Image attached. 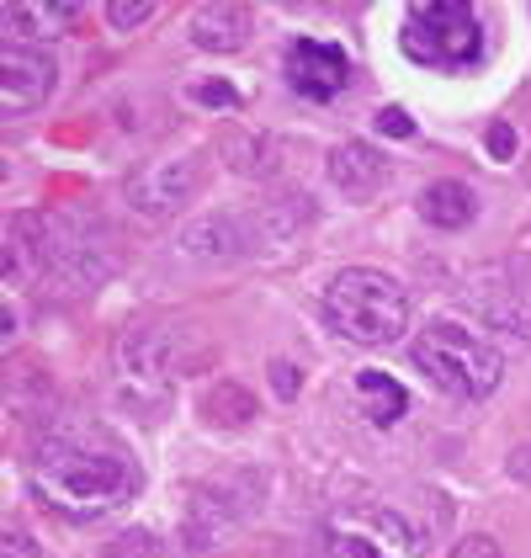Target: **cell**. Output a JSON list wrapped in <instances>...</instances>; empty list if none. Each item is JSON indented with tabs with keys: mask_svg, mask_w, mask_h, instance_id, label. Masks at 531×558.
<instances>
[{
	"mask_svg": "<svg viewBox=\"0 0 531 558\" xmlns=\"http://www.w3.org/2000/svg\"><path fill=\"white\" fill-rule=\"evenodd\" d=\"M33 489L48 511L70 521H101L123 511L133 495L144 489V469L123 441L107 430H48V441L33 458Z\"/></svg>",
	"mask_w": 531,
	"mask_h": 558,
	"instance_id": "obj_1",
	"label": "cell"
},
{
	"mask_svg": "<svg viewBox=\"0 0 531 558\" xmlns=\"http://www.w3.org/2000/svg\"><path fill=\"white\" fill-rule=\"evenodd\" d=\"M324 319L351 345H394L404 336V325H409V293L388 271L346 266L324 288Z\"/></svg>",
	"mask_w": 531,
	"mask_h": 558,
	"instance_id": "obj_2",
	"label": "cell"
},
{
	"mask_svg": "<svg viewBox=\"0 0 531 558\" xmlns=\"http://www.w3.org/2000/svg\"><path fill=\"white\" fill-rule=\"evenodd\" d=\"M398 48L436 75H462L484 59V22L468 0H420L404 11Z\"/></svg>",
	"mask_w": 531,
	"mask_h": 558,
	"instance_id": "obj_3",
	"label": "cell"
},
{
	"mask_svg": "<svg viewBox=\"0 0 531 558\" xmlns=\"http://www.w3.org/2000/svg\"><path fill=\"white\" fill-rule=\"evenodd\" d=\"M415 367L452 399H489L505 378V356L484 336L452 319H436L415 336Z\"/></svg>",
	"mask_w": 531,
	"mask_h": 558,
	"instance_id": "obj_4",
	"label": "cell"
},
{
	"mask_svg": "<svg viewBox=\"0 0 531 558\" xmlns=\"http://www.w3.org/2000/svg\"><path fill=\"white\" fill-rule=\"evenodd\" d=\"M256 478H213L192 495L186 506V548L192 554H213L234 537V526L256 511Z\"/></svg>",
	"mask_w": 531,
	"mask_h": 558,
	"instance_id": "obj_5",
	"label": "cell"
},
{
	"mask_svg": "<svg viewBox=\"0 0 531 558\" xmlns=\"http://www.w3.org/2000/svg\"><path fill=\"white\" fill-rule=\"evenodd\" d=\"M202 175H208L202 155H165V160H149L144 171L128 175V203L144 218H171L197 197Z\"/></svg>",
	"mask_w": 531,
	"mask_h": 558,
	"instance_id": "obj_6",
	"label": "cell"
},
{
	"mask_svg": "<svg viewBox=\"0 0 531 558\" xmlns=\"http://www.w3.org/2000/svg\"><path fill=\"white\" fill-rule=\"evenodd\" d=\"M59 86V64L48 48H33V44H5L0 53V107L5 112H33L44 107L48 96Z\"/></svg>",
	"mask_w": 531,
	"mask_h": 558,
	"instance_id": "obj_7",
	"label": "cell"
},
{
	"mask_svg": "<svg viewBox=\"0 0 531 558\" xmlns=\"http://www.w3.org/2000/svg\"><path fill=\"white\" fill-rule=\"evenodd\" d=\"M287 86L298 90L304 101H335L341 90L351 86V59L341 44L324 38H298L287 48Z\"/></svg>",
	"mask_w": 531,
	"mask_h": 558,
	"instance_id": "obj_8",
	"label": "cell"
},
{
	"mask_svg": "<svg viewBox=\"0 0 531 558\" xmlns=\"http://www.w3.org/2000/svg\"><path fill=\"white\" fill-rule=\"evenodd\" d=\"M330 181L351 197V203H372L388 186V155L367 138H346L330 149Z\"/></svg>",
	"mask_w": 531,
	"mask_h": 558,
	"instance_id": "obj_9",
	"label": "cell"
},
{
	"mask_svg": "<svg viewBox=\"0 0 531 558\" xmlns=\"http://www.w3.org/2000/svg\"><path fill=\"white\" fill-rule=\"evenodd\" d=\"M186 33H192V44L202 53H239L250 44L256 22H250V5H239V0H202L192 11Z\"/></svg>",
	"mask_w": 531,
	"mask_h": 558,
	"instance_id": "obj_10",
	"label": "cell"
},
{
	"mask_svg": "<svg viewBox=\"0 0 531 558\" xmlns=\"http://www.w3.org/2000/svg\"><path fill=\"white\" fill-rule=\"evenodd\" d=\"M81 16H86V5H75V0H11V5L0 11V22H5V33H11L16 44L64 38Z\"/></svg>",
	"mask_w": 531,
	"mask_h": 558,
	"instance_id": "obj_11",
	"label": "cell"
},
{
	"mask_svg": "<svg viewBox=\"0 0 531 558\" xmlns=\"http://www.w3.org/2000/svg\"><path fill=\"white\" fill-rule=\"evenodd\" d=\"M473 214H479V197L462 181H431L420 192V218L431 229H462V223H473Z\"/></svg>",
	"mask_w": 531,
	"mask_h": 558,
	"instance_id": "obj_12",
	"label": "cell"
},
{
	"mask_svg": "<svg viewBox=\"0 0 531 558\" xmlns=\"http://www.w3.org/2000/svg\"><path fill=\"white\" fill-rule=\"evenodd\" d=\"M356 399H361V415H367L372 426H398V421H404V410H409L404 384L388 378V373H378V367L356 373Z\"/></svg>",
	"mask_w": 531,
	"mask_h": 558,
	"instance_id": "obj_13",
	"label": "cell"
},
{
	"mask_svg": "<svg viewBox=\"0 0 531 558\" xmlns=\"http://www.w3.org/2000/svg\"><path fill=\"white\" fill-rule=\"evenodd\" d=\"M202 415H208L213 426L239 430V426H250L261 410H256V393H250V388H239V384H229V378H223L219 388H208V393H202Z\"/></svg>",
	"mask_w": 531,
	"mask_h": 558,
	"instance_id": "obj_14",
	"label": "cell"
},
{
	"mask_svg": "<svg viewBox=\"0 0 531 558\" xmlns=\"http://www.w3.org/2000/svg\"><path fill=\"white\" fill-rule=\"evenodd\" d=\"M107 558H171V548H165V537L155 526H133L107 548Z\"/></svg>",
	"mask_w": 531,
	"mask_h": 558,
	"instance_id": "obj_15",
	"label": "cell"
},
{
	"mask_svg": "<svg viewBox=\"0 0 531 558\" xmlns=\"http://www.w3.org/2000/svg\"><path fill=\"white\" fill-rule=\"evenodd\" d=\"M324 558H388L372 537H361V532H346V526H330L324 532Z\"/></svg>",
	"mask_w": 531,
	"mask_h": 558,
	"instance_id": "obj_16",
	"label": "cell"
},
{
	"mask_svg": "<svg viewBox=\"0 0 531 558\" xmlns=\"http://www.w3.org/2000/svg\"><path fill=\"white\" fill-rule=\"evenodd\" d=\"M155 16V0H107V22L118 27V33H133V27H144Z\"/></svg>",
	"mask_w": 531,
	"mask_h": 558,
	"instance_id": "obj_17",
	"label": "cell"
},
{
	"mask_svg": "<svg viewBox=\"0 0 531 558\" xmlns=\"http://www.w3.org/2000/svg\"><path fill=\"white\" fill-rule=\"evenodd\" d=\"M372 123H378L383 138H409V133H415V118H409L404 107H378V118H372Z\"/></svg>",
	"mask_w": 531,
	"mask_h": 558,
	"instance_id": "obj_18",
	"label": "cell"
},
{
	"mask_svg": "<svg viewBox=\"0 0 531 558\" xmlns=\"http://www.w3.org/2000/svg\"><path fill=\"white\" fill-rule=\"evenodd\" d=\"M192 101H202V107H239V90L223 86V81H202V86H192Z\"/></svg>",
	"mask_w": 531,
	"mask_h": 558,
	"instance_id": "obj_19",
	"label": "cell"
},
{
	"mask_svg": "<svg viewBox=\"0 0 531 558\" xmlns=\"http://www.w3.org/2000/svg\"><path fill=\"white\" fill-rule=\"evenodd\" d=\"M0 558H38V537L22 532V526H11V532L0 537Z\"/></svg>",
	"mask_w": 531,
	"mask_h": 558,
	"instance_id": "obj_20",
	"label": "cell"
},
{
	"mask_svg": "<svg viewBox=\"0 0 531 558\" xmlns=\"http://www.w3.org/2000/svg\"><path fill=\"white\" fill-rule=\"evenodd\" d=\"M452 558H499V543L484 537V532H473V537H462V543L452 548Z\"/></svg>",
	"mask_w": 531,
	"mask_h": 558,
	"instance_id": "obj_21",
	"label": "cell"
},
{
	"mask_svg": "<svg viewBox=\"0 0 531 558\" xmlns=\"http://www.w3.org/2000/svg\"><path fill=\"white\" fill-rule=\"evenodd\" d=\"M489 155L494 160H516V129L510 123H494L489 129Z\"/></svg>",
	"mask_w": 531,
	"mask_h": 558,
	"instance_id": "obj_22",
	"label": "cell"
},
{
	"mask_svg": "<svg viewBox=\"0 0 531 558\" xmlns=\"http://www.w3.org/2000/svg\"><path fill=\"white\" fill-rule=\"evenodd\" d=\"M271 388H276L282 399H293V393H298V367H293V362H271Z\"/></svg>",
	"mask_w": 531,
	"mask_h": 558,
	"instance_id": "obj_23",
	"label": "cell"
},
{
	"mask_svg": "<svg viewBox=\"0 0 531 558\" xmlns=\"http://www.w3.org/2000/svg\"><path fill=\"white\" fill-rule=\"evenodd\" d=\"M505 469H510V478H516V484H527V489H531V441L510 452V463H505Z\"/></svg>",
	"mask_w": 531,
	"mask_h": 558,
	"instance_id": "obj_24",
	"label": "cell"
}]
</instances>
